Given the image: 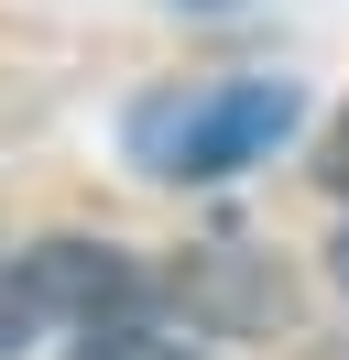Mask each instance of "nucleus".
<instances>
[{
	"label": "nucleus",
	"mask_w": 349,
	"mask_h": 360,
	"mask_svg": "<svg viewBox=\"0 0 349 360\" xmlns=\"http://www.w3.org/2000/svg\"><path fill=\"white\" fill-rule=\"evenodd\" d=\"M44 316H33V295H22V262H0V349H22Z\"/></svg>",
	"instance_id": "4"
},
{
	"label": "nucleus",
	"mask_w": 349,
	"mask_h": 360,
	"mask_svg": "<svg viewBox=\"0 0 349 360\" xmlns=\"http://www.w3.org/2000/svg\"><path fill=\"white\" fill-rule=\"evenodd\" d=\"M317 175H327V186H338V197H349V110H338V131L317 142Z\"/></svg>",
	"instance_id": "5"
},
{
	"label": "nucleus",
	"mask_w": 349,
	"mask_h": 360,
	"mask_svg": "<svg viewBox=\"0 0 349 360\" xmlns=\"http://www.w3.org/2000/svg\"><path fill=\"white\" fill-rule=\"evenodd\" d=\"M22 295H33V316H77L99 338V328H131V306L153 295V273L131 251H109V240H33L22 251Z\"/></svg>",
	"instance_id": "2"
},
{
	"label": "nucleus",
	"mask_w": 349,
	"mask_h": 360,
	"mask_svg": "<svg viewBox=\"0 0 349 360\" xmlns=\"http://www.w3.org/2000/svg\"><path fill=\"white\" fill-rule=\"evenodd\" d=\"M327 262H338V284H349V229H338V251H327Z\"/></svg>",
	"instance_id": "6"
},
{
	"label": "nucleus",
	"mask_w": 349,
	"mask_h": 360,
	"mask_svg": "<svg viewBox=\"0 0 349 360\" xmlns=\"http://www.w3.org/2000/svg\"><path fill=\"white\" fill-rule=\"evenodd\" d=\"M295 77H186V88H153L142 110L120 120L131 164L164 186H218L240 164H262L284 131H295Z\"/></svg>",
	"instance_id": "1"
},
{
	"label": "nucleus",
	"mask_w": 349,
	"mask_h": 360,
	"mask_svg": "<svg viewBox=\"0 0 349 360\" xmlns=\"http://www.w3.org/2000/svg\"><path fill=\"white\" fill-rule=\"evenodd\" d=\"M65 360H208V349H186V338H164V328H99V338H77Z\"/></svg>",
	"instance_id": "3"
},
{
	"label": "nucleus",
	"mask_w": 349,
	"mask_h": 360,
	"mask_svg": "<svg viewBox=\"0 0 349 360\" xmlns=\"http://www.w3.org/2000/svg\"><path fill=\"white\" fill-rule=\"evenodd\" d=\"M208 11H218V0H208Z\"/></svg>",
	"instance_id": "7"
}]
</instances>
